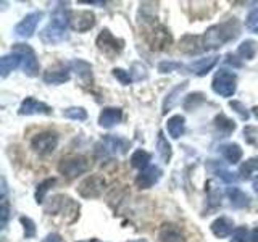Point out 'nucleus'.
Returning <instances> with one entry per match:
<instances>
[{
  "mask_svg": "<svg viewBox=\"0 0 258 242\" xmlns=\"http://www.w3.org/2000/svg\"><path fill=\"white\" fill-rule=\"evenodd\" d=\"M239 32H240V26L236 18H231L228 21L216 24V26H212L210 29H207L205 36H204L205 50L218 48L223 44L229 42V40H234L239 36Z\"/></svg>",
  "mask_w": 258,
  "mask_h": 242,
  "instance_id": "obj_1",
  "label": "nucleus"
},
{
  "mask_svg": "<svg viewBox=\"0 0 258 242\" xmlns=\"http://www.w3.org/2000/svg\"><path fill=\"white\" fill-rule=\"evenodd\" d=\"M70 24V15L64 8H56L52 15V20L47 26L40 32V39H42L44 44L48 45H55L63 42L64 39H68L67 29Z\"/></svg>",
  "mask_w": 258,
  "mask_h": 242,
  "instance_id": "obj_2",
  "label": "nucleus"
},
{
  "mask_svg": "<svg viewBox=\"0 0 258 242\" xmlns=\"http://www.w3.org/2000/svg\"><path fill=\"white\" fill-rule=\"evenodd\" d=\"M47 212L50 215L61 216L64 223H73L79 216V205L68 196H55Z\"/></svg>",
  "mask_w": 258,
  "mask_h": 242,
  "instance_id": "obj_3",
  "label": "nucleus"
},
{
  "mask_svg": "<svg viewBox=\"0 0 258 242\" xmlns=\"http://www.w3.org/2000/svg\"><path fill=\"white\" fill-rule=\"evenodd\" d=\"M236 81H237V78H236V75H234L232 71L220 70L213 78L212 87H213V91L218 95L232 97L234 92H236Z\"/></svg>",
  "mask_w": 258,
  "mask_h": 242,
  "instance_id": "obj_4",
  "label": "nucleus"
},
{
  "mask_svg": "<svg viewBox=\"0 0 258 242\" xmlns=\"http://www.w3.org/2000/svg\"><path fill=\"white\" fill-rule=\"evenodd\" d=\"M12 50L21 56L23 70L28 76H36L39 73V62L34 50L26 44H15Z\"/></svg>",
  "mask_w": 258,
  "mask_h": 242,
  "instance_id": "obj_5",
  "label": "nucleus"
},
{
  "mask_svg": "<svg viewBox=\"0 0 258 242\" xmlns=\"http://www.w3.org/2000/svg\"><path fill=\"white\" fill-rule=\"evenodd\" d=\"M56 144H58V136L52 131H45V133H40L37 136H34L31 145L39 155H50V153L56 149Z\"/></svg>",
  "mask_w": 258,
  "mask_h": 242,
  "instance_id": "obj_6",
  "label": "nucleus"
},
{
  "mask_svg": "<svg viewBox=\"0 0 258 242\" xmlns=\"http://www.w3.org/2000/svg\"><path fill=\"white\" fill-rule=\"evenodd\" d=\"M123 45H124L123 40L116 39L108 29H103L99 34V37H97V47H99V50H102L108 56L118 55L121 50H123Z\"/></svg>",
  "mask_w": 258,
  "mask_h": 242,
  "instance_id": "obj_7",
  "label": "nucleus"
},
{
  "mask_svg": "<svg viewBox=\"0 0 258 242\" xmlns=\"http://www.w3.org/2000/svg\"><path fill=\"white\" fill-rule=\"evenodd\" d=\"M58 169L63 176L67 177H76L79 174L86 173L89 169V163L84 157H73V158H63L58 165Z\"/></svg>",
  "mask_w": 258,
  "mask_h": 242,
  "instance_id": "obj_8",
  "label": "nucleus"
},
{
  "mask_svg": "<svg viewBox=\"0 0 258 242\" xmlns=\"http://www.w3.org/2000/svg\"><path fill=\"white\" fill-rule=\"evenodd\" d=\"M103 188H105L103 177L99 174H92V176H87L86 179L79 184L78 192H79V196H83L86 199H92V197H99L103 192Z\"/></svg>",
  "mask_w": 258,
  "mask_h": 242,
  "instance_id": "obj_9",
  "label": "nucleus"
},
{
  "mask_svg": "<svg viewBox=\"0 0 258 242\" xmlns=\"http://www.w3.org/2000/svg\"><path fill=\"white\" fill-rule=\"evenodd\" d=\"M97 149L103 152V155H121V153H126L129 149V142L123 137H116V136H105L102 142L97 145Z\"/></svg>",
  "mask_w": 258,
  "mask_h": 242,
  "instance_id": "obj_10",
  "label": "nucleus"
},
{
  "mask_svg": "<svg viewBox=\"0 0 258 242\" xmlns=\"http://www.w3.org/2000/svg\"><path fill=\"white\" fill-rule=\"evenodd\" d=\"M147 40L153 50H165V48L171 44V34H169V31L165 26L155 24V26L149 31Z\"/></svg>",
  "mask_w": 258,
  "mask_h": 242,
  "instance_id": "obj_11",
  "label": "nucleus"
},
{
  "mask_svg": "<svg viewBox=\"0 0 258 242\" xmlns=\"http://www.w3.org/2000/svg\"><path fill=\"white\" fill-rule=\"evenodd\" d=\"M95 24V15L89 10H81L70 15V26L78 32H86Z\"/></svg>",
  "mask_w": 258,
  "mask_h": 242,
  "instance_id": "obj_12",
  "label": "nucleus"
},
{
  "mask_svg": "<svg viewBox=\"0 0 258 242\" xmlns=\"http://www.w3.org/2000/svg\"><path fill=\"white\" fill-rule=\"evenodd\" d=\"M40 18H42V13H40V12H34V13L26 15V18L21 20L18 24H16L15 32H16V34H18L20 37L29 39L32 34H34L36 26H37V23L40 21Z\"/></svg>",
  "mask_w": 258,
  "mask_h": 242,
  "instance_id": "obj_13",
  "label": "nucleus"
},
{
  "mask_svg": "<svg viewBox=\"0 0 258 242\" xmlns=\"http://www.w3.org/2000/svg\"><path fill=\"white\" fill-rule=\"evenodd\" d=\"M50 113L52 108L48 105L32 99V97H28L26 100H23L20 107V115H50Z\"/></svg>",
  "mask_w": 258,
  "mask_h": 242,
  "instance_id": "obj_14",
  "label": "nucleus"
},
{
  "mask_svg": "<svg viewBox=\"0 0 258 242\" xmlns=\"http://www.w3.org/2000/svg\"><path fill=\"white\" fill-rule=\"evenodd\" d=\"M160 177H161V171L158 166H147L136 177V186L139 189H149L160 179Z\"/></svg>",
  "mask_w": 258,
  "mask_h": 242,
  "instance_id": "obj_15",
  "label": "nucleus"
},
{
  "mask_svg": "<svg viewBox=\"0 0 258 242\" xmlns=\"http://www.w3.org/2000/svg\"><path fill=\"white\" fill-rule=\"evenodd\" d=\"M179 48L184 53H200L205 52V45H204V37L200 36H184L179 42Z\"/></svg>",
  "mask_w": 258,
  "mask_h": 242,
  "instance_id": "obj_16",
  "label": "nucleus"
},
{
  "mask_svg": "<svg viewBox=\"0 0 258 242\" xmlns=\"http://www.w3.org/2000/svg\"><path fill=\"white\" fill-rule=\"evenodd\" d=\"M218 60H220V56H216V55L207 56V58H199L196 62H192L187 67V70H190L192 73H196V75H199V76H204L215 67V65L218 63Z\"/></svg>",
  "mask_w": 258,
  "mask_h": 242,
  "instance_id": "obj_17",
  "label": "nucleus"
},
{
  "mask_svg": "<svg viewBox=\"0 0 258 242\" xmlns=\"http://www.w3.org/2000/svg\"><path fill=\"white\" fill-rule=\"evenodd\" d=\"M160 242H185L182 231L174 224H163L160 229Z\"/></svg>",
  "mask_w": 258,
  "mask_h": 242,
  "instance_id": "obj_18",
  "label": "nucleus"
},
{
  "mask_svg": "<svg viewBox=\"0 0 258 242\" xmlns=\"http://www.w3.org/2000/svg\"><path fill=\"white\" fill-rule=\"evenodd\" d=\"M121 116H123L121 108H103L99 116V125L102 128H111L119 123Z\"/></svg>",
  "mask_w": 258,
  "mask_h": 242,
  "instance_id": "obj_19",
  "label": "nucleus"
},
{
  "mask_svg": "<svg viewBox=\"0 0 258 242\" xmlns=\"http://www.w3.org/2000/svg\"><path fill=\"white\" fill-rule=\"evenodd\" d=\"M232 226H234L232 220H229V218H226V216H220L218 220L212 223V231L216 237H228L232 232Z\"/></svg>",
  "mask_w": 258,
  "mask_h": 242,
  "instance_id": "obj_20",
  "label": "nucleus"
},
{
  "mask_svg": "<svg viewBox=\"0 0 258 242\" xmlns=\"http://www.w3.org/2000/svg\"><path fill=\"white\" fill-rule=\"evenodd\" d=\"M20 63H21V56L15 52L2 56V60H0V75H2V78H7L13 70L18 68Z\"/></svg>",
  "mask_w": 258,
  "mask_h": 242,
  "instance_id": "obj_21",
  "label": "nucleus"
},
{
  "mask_svg": "<svg viewBox=\"0 0 258 242\" xmlns=\"http://www.w3.org/2000/svg\"><path fill=\"white\" fill-rule=\"evenodd\" d=\"M70 67L73 68V71L76 73V76L83 81V84H87L89 81H92V68L87 62L75 60V62H71Z\"/></svg>",
  "mask_w": 258,
  "mask_h": 242,
  "instance_id": "obj_22",
  "label": "nucleus"
},
{
  "mask_svg": "<svg viewBox=\"0 0 258 242\" xmlns=\"http://www.w3.org/2000/svg\"><path fill=\"white\" fill-rule=\"evenodd\" d=\"M44 81L47 84H63L70 81V71L67 68H60V70H47L44 73Z\"/></svg>",
  "mask_w": 258,
  "mask_h": 242,
  "instance_id": "obj_23",
  "label": "nucleus"
},
{
  "mask_svg": "<svg viewBox=\"0 0 258 242\" xmlns=\"http://www.w3.org/2000/svg\"><path fill=\"white\" fill-rule=\"evenodd\" d=\"M226 194H228V197L231 200V204L234 207L237 208H245L250 205V197L247 196V194L244 191H240L239 188H228V191H226Z\"/></svg>",
  "mask_w": 258,
  "mask_h": 242,
  "instance_id": "obj_24",
  "label": "nucleus"
},
{
  "mask_svg": "<svg viewBox=\"0 0 258 242\" xmlns=\"http://www.w3.org/2000/svg\"><path fill=\"white\" fill-rule=\"evenodd\" d=\"M166 128H168L169 136H171L173 139H179V137L184 134V129H185V119H184V116H181V115L171 116V118L168 119Z\"/></svg>",
  "mask_w": 258,
  "mask_h": 242,
  "instance_id": "obj_25",
  "label": "nucleus"
},
{
  "mask_svg": "<svg viewBox=\"0 0 258 242\" xmlns=\"http://www.w3.org/2000/svg\"><path fill=\"white\" fill-rule=\"evenodd\" d=\"M220 152L223 153V157L229 161V163H237L242 158V149L237 144H224L220 147Z\"/></svg>",
  "mask_w": 258,
  "mask_h": 242,
  "instance_id": "obj_26",
  "label": "nucleus"
},
{
  "mask_svg": "<svg viewBox=\"0 0 258 242\" xmlns=\"http://www.w3.org/2000/svg\"><path fill=\"white\" fill-rule=\"evenodd\" d=\"M215 126H216L218 131L224 136L231 134L234 129H236V123H234L232 119H229L226 115H223V113H220V115L215 118Z\"/></svg>",
  "mask_w": 258,
  "mask_h": 242,
  "instance_id": "obj_27",
  "label": "nucleus"
},
{
  "mask_svg": "<svg viewBox=\"0 0 258 242\" xmlns=\"http://www.w3.org/2000/svg\"><path fill=\"white\" fill-rule=\"evenodd\" d=\"M149 161H150V155L145 150H136L131 157V165L134 168H139V169H145L149 166Z\"/></svg>",
  "mask_w": 258,
  "mask_h": 242,
  "instance_id": "obj_28",
  "label": "nucleus"
},
{
  "mask_svg": "<svg viewBox=\"0 0 258 242\" xmlns=\"http://www.w3.org/2000/svg\"><path fill=\"white\" fill-rule=\"evenodd\" d=\"M158 153L165 163H168V161L171 160V153H173L171 145H169V142L165 139L163 133H158Z\"/></svg>",
  "mask_w": 258,
  "mask_h": 242,
  "instance_id": "obj_29",
  "label": "nucleus"
},
{
  "mask_svg": "<svg viewBox=\"0 0 258 242\" xmlns=\"http://www.w3.org/2000/svg\"><path fill=\"white\" fill-rule=\"evenodd\" d=\"M185 87H187V81H184L182 84H179L176 89H173V92L166 97V100H165V103H163V113H168L169 110L173 108V105L177 102V95H179Z\"/></svg>",
  "mask_w": 258,
  "mask_h": 242,
  "instance_id": "obj_30",
  "label": "nucleus"
},
{
  "mask_svg": "<svg viewBox=\"0 0 258 242\" xmlns=\"http://www.w3.org/2000/svg\"><path fill=\"white\" fill-rule=\"evenodd\" d=\"M255 171H258V157H253V158L244 161L239 168V173L244 179H248V177L252 176V173H255Z\"/></svg>",
  "mask_w": 258,
  "mask_h": 242,
  "instance_id": "obj_31",
  "label": "nucleus"
},
{
  "mask_svg": "<svg viewBox=\"0 0 258 242\" xmlns=\"http://www.w3.org/2000/svg\"><path fill=\"white\" fill-rule=\"evenodd\" d=\"M255 52H256V44L253 40H245V42H242L237 48V53L245 60H252L255 56Z\"/></svg>",
  "mask_w": 258,
  "mask_h": 242,
  "instance_id": "obj_32",
  "label": "nucleus"
},
{
  "mask_svg": "<svg viewBox=\"0 0 258 242\" xmlns=\"http://www.w3.org/2000/svg\"><path fill=\"white\" fill-rule=\"evenodd\" d=\"M55 183H56L55 177H48V179L42 181V183L37 186V189H36V202H37V204H42L45 194L48 192V189H50Z\"/></svg>",
  "mask_w": 258,
  "mask_h": 242,
  "instance_id": "obj_33",
  "label": "nucleus"
},
{
  "mask_svg": "<svg viewBox=\"0 0 258 242\" xmlns=\"http://www.w3.org/2000/svg\"><path fill=\"white\" fill-rule=\"evenodd\" d=\"M207 191H208V202H210V205L212 207H218L221 204V192L216 189V186L213 181H208L207 183Z\"/></svg>",
  "mask_w": 258,
  "mask_h": 242,
  "instance_id": "obj_34",
  "label": "nucleus"
},
{
  "mask_svg": "<svg viewBox=\"0 0 258 242\" xmlns=\"http://www.w3.org/2000/svg\"><path fill=\"white\" fill-rule=\"evenodd\" d=\"M64 116L70 119H78V121H84L87 118V111L83 107H71L68 110H64Z\"/></svg>",
  "mask_w": 258,
  "mask_h": 242,
  "instance_id": "obj_35",
  "label": "nucleus"
},
{
  "mask_svg": "<svg viewBox=\"0 0 258 242\" xmlns=\"http://www.w3.org/2000/svg\"><path fill=\"white\" fill-rule=\"evenodd\" d=\"M20 221H21V224L24 226V236H26V237H34V236H36V226H34V223H32L31 218H28V216H21V218H20Z\"/></svg>",
  "mask_w": 258,
  "mask_h": 242,
  "instance_id": "obj_36",
  "label": "nucleus"
},
{
  "mask_svg": "<svg viewBox=\"0 0 258 242\" xmlns=\"http://www.w3.org/2000/svg\"><path fill=\"white\" fill-rule=\"evenodd\" d=\"M215 173L221 177V179L224 181V183H237V179L239 177L234 174V173H231V171H228V169H224V168H221V166H216V169H215Z\"/></svg>",
  "mask_w": 258,
  "mask_h": 242,
  "instance_id": "obj_37",
  "label": "nucleus"
},
{
  "mask_svg": "<svg viewBox=\"0 0 258 242\" xmlns=\"http://www.w3.org/2000/svg\"><path fill=\"white\" fill-rule=\"evenodd\" d=\"M231 242H248V231H247V228L240 226V228L234 229Z\"/></svg>",
  "mask_w": 258,
  "mask_h": 242,
  "instance_id": "obj_38",
  "label": "nucleus"
},
{
  "mask_svg": "<svg viewBox=\"0 0 258 242\" xmlns=\"http://www.w3.org/2000/svg\"><path fill=\"white\" fill-rule=\"evenodd\" d=\"M204 102V94H200V92H197V94H190L187 99H185V102H184V107H185V110H192V103H194V108L197 107L199 103H202Z\"/></svg>",
  "mask_w": 258,
  "mask_h": 242,
  "instance_id": "obj_39",
  "label": "nucleus"
},
{
  "mask_svg": "<svg viewBox=\"0 0 258 242\" xmlns=\"http://www.w3.org/2000/svg\"><path fill=\"white\" fill-rule=\"evenodd\" d=\"M113 76H115L116 79H119V83H121V84H124V86L131 84V81H133L131 75H129L127 71L121 70V68H115V70H113Z\"/></svg>",
  "mask_w": 258,
  "mask_h": 242,
  "instance_id": "obj_40",
  "label": "nucleus"
},
{
  "mask_svg": "<svg viewBox=\"0 0 258 242\" xmlns=\"http://www.w3.org/2000/svg\"><path fill=\"white\" fill-rule=\"evenodd\" d=\"M245 24H247V28L250 31H253V32H256V34H258V8H256V10H253V12H250V15L247 16Z\"/></svg>",
  "mask_w": 258,
  "mask_h": 242,
  "instance_id": "obj_41",
  "label": "nucleus"
},
{
  "mask_svg": "<svg viewBox=\"0 0 258 242\" xmlns=\"http://www.w3.org/2000/svg\"><path fill=\"white\" fill-rule=\"evenodd\" d=\"M229 105H231V108H232L234 111H236V113H237V115H239L242 119H245V121L248 119V116H250V115H248V111H247V108H245L244 105H242L240 102H237V100H232Z\"/></svg>",
  "mask_w": 258,
  "mask_h": 242,
  "instance_id": "obj_42",
  "label": "nucleus"
},
{
  "mask_svg": "<svg viewBox=\"0 0 258 242\" xmlns=\"http://www.w3.org/2000/svg\"><path fill=\"white\" fill-rule=\"evenodd\" d=\"M8 216H10V208H8V202L4 200L2 202V208H0V224H2V228H5V226H7Z\"/></svg>",
  "mask_w": 258,
  "mask_h": 242,
  "instance_id": "obj_43",
  "label": "nucleus"
},
{
  "mask_svg": "<svg viewBox=\"0 0 258 242\" xmlns=\"http://www.w3.org/2000/svg\"><path fill=\"white\" fill-rule=\"evenodd\" d=\"M174 68H181V65L174 63V62H163V63H160V67H158V70L161 73H169V71H173Z\"/></svg>",
  "mask_w": 258,
  "mask_h": 242,
  "instance_id": "obj_44",
  "label": "nucleus"
},
{
  "mask_svg": "<svg viewBox=\"0 0 258 242\" xmlns=\"http://www.w3.org/2000/svg\"><path fill=\"white\" fill-rule=\"evenodd\" d=\"M42 242H61V237L58 236V234H48V236L42 240Z\"/></svg>",
  "mask_w": 258,
  "mask_h": 242,
  "instance_id": "obj_45",
  "label": "nucleus"
},
{
  "mask_svg": "<svg viewBox=\"0 0 258 242\" xmlns=\"http://www.w3.org/2000/svg\"><path fill=\"white\" fill-rule=\"evenodd\" d=\"M250 242H258V228L252 231V236H250Z\"/></svg>",
  "mask_w": 258,
  "mask_h": 242,
  "instance_id": "obj_46",
  "label": "nucleus"
},
{
  "mask_svg": "<svg viewBox=\"0 0 258 242\" xmlns=\"http://www.w3.org/2000/svg\"><path fill=\"white\" fill-rule=\"evenodd\" d=\"M252 186H253V191L258 194V176L255 177V179H253V183H252Z\"/></svg>",
  "mask_w": 258,
  "mask_h": 242,
  "instance_id": "obj_47",
  "label": "nucleus"
},
{
  "mask_svg": "<svg viewBox=\"0 0 258 242\" xmlns=\"http://www.w3.org/2000/svg\"><path fill=\"white\" fill-rule=\"evenodd\" d=\"M81 242H102L99 239H87V240H81Z\"/></svg>",
  "mask_w": 258,
  "mask_h": 242,
  "instance_id": "obj_48",
  "label": "nucleus"
},
{
  "mask_svg": "<svg viewBox=\"0 0 258 242\" xmlns=\"http://www.w3.org/2000/svg\"><path fill=\"white\" fill-rule=\"evenodd\" d=\"M253 115H255V116L258 118V105H256V107L253 108Z\"/></svg>",
  "mask_w": 258,
  "mask_h": 242,
  "instance_id": "obj_49",
  "label": "nucleus"
},
{
  "mask_svg": "<svg viewBox=\"0 0 258 242\" xmlns=\"http://www.w3.org/2000/svg\"><path fill=\"white\" fill-rule=\"evenodd\" d=\"M131 242H147L145 239H139V240H131Z\"/></svg>",
  "mask_w": 258,
  "mask_h": 242,
  "instance_id": "obj_50",
  "label": "nucleus"
}]
</instances>
